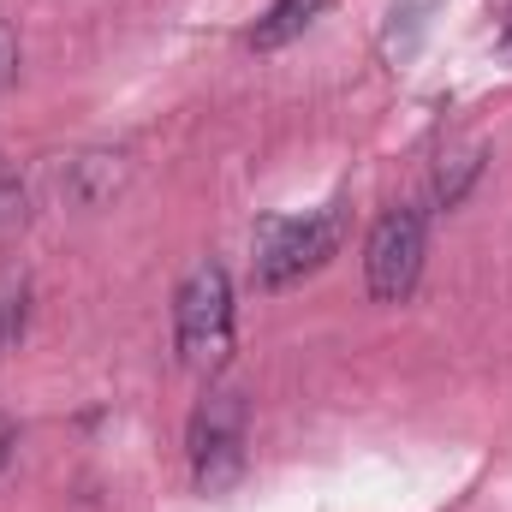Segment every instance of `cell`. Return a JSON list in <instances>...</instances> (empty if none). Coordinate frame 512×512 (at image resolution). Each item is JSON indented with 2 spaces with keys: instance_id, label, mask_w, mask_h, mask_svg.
<instances>
[{
  "instance_id": "obj_1",
  "label": "cell",
  "mask_w": 512,
  "mask_h": 512,
  "mask_svg": "<svg viewBox=\"0 0 512 512\" xmlns=\"http://www.w3.org/2000/svg\"><path fill=\"white\" fill-rule=\"evenodd\" d=\"M173 346L191 376H221L233 358V280L221 262H197L173 298Z\"/></svg>"
},
{
  "instance_id": "obj_2",
  "label": "cell",
  "mask_w": 512,
  "mask_h": 512,
  "mask_svg": "<svg viewBox=\"0 0 512 512\" xmlns=\"http://www.w3.org/2000/svg\"><path fill=\"white\" fill-rule=\"evenodd\" d=\"M346 239V203H328L304 221H262L256 233V286L280 292L304 274H316Z\"/></svg>"
},
{
  "instance_id": "obj_3",
  "label": "cell",
  "mask_w": 512,
  "mask_h": 512,
  "mask_svg": "<svg viewBox=\"0 0 512 512\" xmlns=\"http://www.w3.org/2000/svg\"><path fill=\"white\" fill-rule=\"evenodd\" d=\"M245 465V399L227 387H209L191 411V471L203 495H221Z\"/></svg>"
},
{
  "instance_id": "obj_4",
  "label": "cell",
  "mask_w": 512,
  "mask_h": 512,
  "mask_svg": "<svg viewBox=\"0 0 512 512\" xmlns=\"http://www.w3.org/2000/svg\"><path fill=\"white\" fill-rule=\"evenodd\" d=\"M423 251H429V227H423V209L399 203L387 209L364 245V280H370V298L376 304H399L411 298L417 274H423Z\"/></svg>"
},
{
  "instance_id": "obj_5",
  "label": "cell",
  "mask_w": 512,
  "mask_h": 512,
  "mask_svg": "<svg viewBox=\"0 0 512 512\" xmlns=\"http://www.w3.org/2000/svg\"><path fill=\"white\" fill-rule=\"evenodd\" d=\"M328 12V0H274L262 18H256L251 30V48L256 54H274V48H286V42H298L316 18Z\"/></svg>"
},
{
  "instance_id": "obj_6",
  "label": "cell",
  "mask_w": 512,
  "mask_h": 512,
  "mask_svg": "<svg viewBox=\"0 0 512 512\" xmlns=\"http://www.w3.org/2000/svg\"><path fill=\"white\" fill-rule=\"evenodd\" d=\"M120 185H126V155H78V161H72V179H66V191H72L84 209L108 203Z\"/></svg>"
},
{
  "instance_id": "obj_7",
  "label": "cell",
  "mask_w": 512,
  "mask_h": 512,
  "mask_svg": "<svg viewBox=\"0 0 512 512\" xmlns=\"http://www.w3.org/2000/svg\"><path fill=\"white\" fill-rule=\"evenodd\" d=\"M24 322H30V286L24 274H0V352L24 340Z\"/></svg>"
},
{
  "instance_id": "obj_8",
  "label": "cell",
  "mask_w": 512,
  "mask_h": 512,
  "mask_svg": "<svg viewBox=\"0 0 512 512\" xmlns=\"http://www.w3.org/2000/svg\"><path fill=\"white\" fill-rule=\"evenodd\" d=\"M483 155H489V149H483V143H471L465 155H453V167L441 161V179H435V197H441L447 209H453V203H459V197L471 191V179L483 173Z\"/></svg>"
},
{
  "instance_id": "obj_9",
  "label": "cell",
  "mask_w": 512,
  "mask_h": 512,
  "mask_svg": "<svg viewBox=\"0 0 512 512\" xmlns=\"http://www.w3.org/2000/svg\"><path fill=\"white\" fill-rule=\"evenodd\" d=\"M24 221H30V191H24L18 167L0 161V233H12V227H24Z\"/></svg>"
},
{
  "instance_id": "obj_10",
  "label": "cell",
  "mask_w": 512,
  "mask_h": 512,
  "mask_svg": "<svg viewBox=\"0 0 512 512\" xmlns=\"http://www.w3.org/2000/svg\"><path fill=\"white\" fill-rule=\"evenodd\" d=\"M18 78V36H12V24L0 18V90Z\"/></svg>"
},
{
  "instance_id": "obj_11",
  "label": "cell",
  "mask_w": 512,
  "mask_h": 512,
  "mask_svg": "<svg viewBox=\"0 0 512 512\" xmlns=\"http://www.w3.org/2000/svg\"><path fill=\"white\" fill-rule=\"evenodd\" d=\"M6 453H12V435H6V429H0V465H6Z\"/></svg>"
},
{
  "instance_id": "obj_12",
  "label": "cell",
  "mask_w": 512,
  "mask_h": 512,
  "mask_svg": "<svg viewBox=\"0 0 512 512\" xmlns=\"http://www.w3.org/2000/svg\"><path fill=\"white\" fill-rule=\"evenodd\" d=\"M507 42H512V24H507Z\"/></svg>"
}]
</instances>
